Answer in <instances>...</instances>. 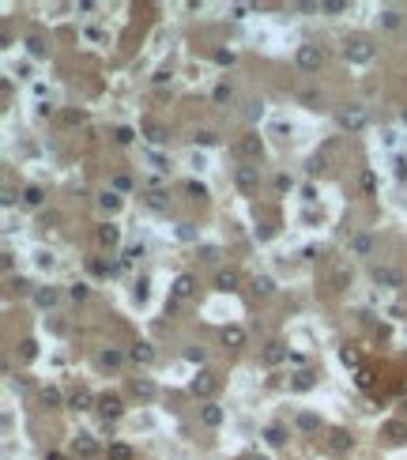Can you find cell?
I'll use <instances>...</instances> for the list:
<instances>
[{
	"label": "cell",
	"mask_w": 407,
	"mask_h": 460,
	"mask_svg": "<svg viewBox=\"0 0 407 460\" xmlns=\"http://www.w3.org/2000/svg\"><path fill=\"white\" fill-rule=\"evenodd\" d=\"M294 61H298V68H302V72H317L324 64V53H321V45H298Z\"/></svg>",
	"instance_id": "1"
},
{
	"label": "cell",
	"mask_w": 407,
	"mask_h": 460,
	"mask_svg": "<svg viewBox=\"0 0 407 460\" xmlns=\"http://www.w3.org/2000/svg\"><path fill=\"white\" fill-rule=\"evenodd\" d=\"M234 181H238L241 193H253V189L260 185V174H257L253 166H238V170H234Z\"/></svg>",
	"instance_id": "2"
},
{
	"label": "cell",
	"mask_w": 407,
	"mask_h": 460,
	"mask_svg": "<svg viewBox=\"0 0 407 460\" xmlns=\"http://www.w3.org/2000/svg\"><path fill=\"white\" fill-rule=\"evenodd\" d=\"M339 124H343V129H362V124H366V110L362 106H351V110H343V113H339Z\"/></svg>",
	"instance_id": "3"
},
{
	"label": "cell",
	"mask_w": 407,
	"mask_h": 460,
	"mask_svg": "<svg viewBox=\"0 0 407 460\" xmlns=\"http://www.w3.org/2000/svg\"><path fill=\"white\" fill-rule=\"evenodd\" d=\"M347 57H351V61H370L373 49L366 42H347Z\"/></svg>",
	"instance_id": "4"
},
{
	"label": "cell",
	"mask_w": 407,
	"mask_h": 460,
	"mask_svg": "<svg viewBox=\"0 0 407 460\" xmlns=\"http://www.w3.org/2000/svg\"><path fill=\"white\" fill-rule=\"evenodd\" d=\"M238 151H241V155H249V159H260V151H264V147H260V136H245V140L238 143Z\"/></svg>",
	"instance_id": "5"
},
{
	"label": "cell",
	"mask_w": 407,
	"mask_h": 460,
	"mask_svg": "<svg viewBox=\"0 0 407 460\" xmlns=\"http://www.w3.org/2000/svg\"><path fill=\"white\" fill-rule=\"evenodd\" d=\"M98 407H102V415H110V419H117V415H121V400H117V396H102V400H98Z\"/></svg>",
	"instance_id": "6"
},
{
	"label": "cell",
	"mask_w": 407,
	"mask_h": 460,
	"mask_svg": "<svg viewBox=\"0 0 407 460\" xmlns=\"http://www.w3.org/2000/svg\"><path fill=\"white\" fill-rule=\"evenodd\" d=\"M351 249H354L358 257H366V253L373 249V238H370V234H354V238H351Z\"/></svg>",
	"instance_id": "7"
},
{
	"label": "cell",
	"mask_w": 407,
	"mask_h": 460,
	"mask_svg": "<svg viewBox=\"0 0 407 460\" xmlns=\"http://www.w3.org/2000/svg\"><path fill=\"white\" fill-rule=\"evenodd\" d=\"M377 283H392V287H400V283H403V275H400V272H392V268H377Z\"/></svg>",
	"instance_id": "8"
},
{
	"label": "cell",
	"mask_w": 407,
	"mask_h": 460,
	"mask_svg": "<svg viewBox=\"0 0 407 460\" xmlns=\"http://www.w3.org/2000/svg\"><path fill=\"white\" fill-rule=\"evenodd\" d=\"M200 415H204V423H208V426H219V423H222V411H219L215 404H204Z\"/></svg>",
	"instance_id": "9"
},
{
	"label": "cell",
	"mask_w": 407,
	"mask_h": 460,
	"mask_svg": "<svg viewBox=\"0 0 407 460\" xmlns=\"http://www.w3.org/2000/svg\"><path fill=\"white\" fill-rule=\"evenodd\" d=\"M173 294H177V298H189V294H192V279H189V275H181V279L173 283Z\"/></svg>",
	"instance_id": "10"
},
{
	"label": "cell",
	"mask_w": 407,
	"mask_h": 460,
	"mask_svg": "<svg viewBox=\"0 0 407 460\" xmlns=\"http://www.w3.org/2000/svg\"><path fill=\"white\" fill-rule=\"evenodd\" d=\"M222 340H226L230 347H241V343H245V332H241V328H226V332H222Z\"/></svg>",
	"instance_id": "11"
},
{
	"label": "cell",
	"mask_w": 407,
	"mask_h": 460,
	"mask_svg": "<svg viewBox=\"0 0 407 460\" xmlns=\"http://www.w3.org/2000/svg\"><path fill=\"white\" fill-rule=\"evenodd\" d=\"M132 359H136V362H151L155 351L147 347V343H136V347H132Z\"/></svg>",
	"instance_id": "12"
},
{
	"label": "cell",
	"mask_w": 407,
	"mask_h": 460,
	"mask_svg": "<svg viewBox=\"0 0 407 460\" xmlns=\"http://www.w3.org/2000/svg\"><path fill=\"white\" fill-rule=\"evenodd\" d=\"M328 445H332V453H343V449L351 445V438H347L343 430H336V434H332V442H328Z\"/></svg>",
	"instance_id": "13"
},
{
	"label": "cell",
	"mask_w": 407,
	"mask_h": 460,
	"mask_svg": "<svg viewBox=\"0 0 407 460\" xmlns=\"http://www.w3.org/2000/svg\"><path fill=\"white\" fill-rule=\"evenodd\" d=\"M117 238H121V234H117V226H102V230H98V242H102V245H113Z\"/></svg>",
	"instance_id": "14"
},
{
	"label": "cell",
	"mask_w": 407,
	"mask_h": 460,
	"mask_svg": "<svg viewBox=\"0 0 407 460\" xmlns=\"http://www.w3.org/2000/svg\"><path fill=\"white\" fill-rule=\"evenodd\" d=\"M238 287V272H222L219 275V291H234Z\"/></svg>",
	"instance_id": "15"
},
{
	"label": "cell",
	"mask_w": 407,
	"mask_h": 460,
	"mask_svg": "<svg viewBox=\"0 0 407 460\" xmlns=\"http://www.w3.org/2000/svg\"><path fill=\"white\" fill-rule=\"evenodd\" d=\"M75 453L91 456V453H94V442H91V438H87V434H80V442H75Z\"/></svg>",
	"instance_id": "16"
},
{
	"label": "cell",
	"mask_w": 407,
	"mask_h": 460,
	"mask_svg": "<svg viewBox=\"0 0 407 460\" xmlns=\"http://www.w3.org/2000/svg\"><path fill=\"white\" fill-rule=\"evenodd\" d=\"M192 392H196V396H200V392H211V377H208V373L192 381Z\"/></svg>",
	"instance_id": "17"
},
{
	"label": "cell",
	"mask_w": 407,
	"mask_h": 460,
	"mask_svg": "<svg viewBox=\"0 0 407 460\" xmlns=\"http://www.w3.org/2000/svg\"><path fill=\"white\" fill-rule=\"evenodd\" d=\"M102 208H106V212H117V208H121V196L106 193V196H102Z\"/></svg>",
	"instance_id": "18"
},
{
	"label": "cell",
	"mask_w": 407,
	"mask_h": 460,
	"mask_svg": "<svg viewBox=\"0 0 407 460\" xmlns=\"http://www.w3.org/2000/svg\"><path fill=\"white\" fill-rule=\"evenodd\" d=\"M298 426H302V430H317L321 423H317V415H298Z\"/></svg>",
	"instance_id": "19"
},
{
	"label": "cell",
	"mask_w": 407,
	"mask_h": 460,
	"mask_svg": "<svg viewBox=\"0 0 407 460\" xmlns=\"http://www.w3.org/2000/svg\"><path fill=\"white\" fill-rule=\"evenodd\" d=\"M57 302V291H38V305H53Z\"/></svg>",
	"instance_id": "20"
},
{
	"label": "cell",
	"mask_w": 407,
	"mask_h": 460,
	"mask_svg": "<svg viewBox=\"0 0 407 460\" xmlns=\"http://www.w3.org/2000/svg\"><path fill=\"white\" fill-rule=\"evenodd\" d=\"M321 12H347L343 0H328V4H321Z\"/></svg>",
	"instance_id": "21"
},
{
	"label": "cell",
	"mask_w": 407,
	"mask_h": 460,
	"mask_svg": "<svg viewBox=\"0 0 407 460\" xmlns=\"http://www.w3.org/2000/svg\"><path fill=\"white\" fill-rule=\"evenodd\" d=\"M257 294H271V279H268V275H260V279H257Z\"/></svg>",
	"instance_id": "22"
},
{
	"label": "cell",
	"mask_w": 407,
	"mask_h": 460,
	"mask_svg": "<svg viewBox=\"0 0 407 460\" xmlns=\"http://www.w3.org/2000/svg\"><path fill=\"white\" fill-rule=\"evenodd\" d=\"M268 442H271V445H283V430L271 426V430H268Z\"/></svg>",
	"instance_id": "23"
},
{
	"label": "cell",
	"mask_w": 407,
	"mask_h": 460,
	"mask_svg": "<svg viewBox=\"0 0 407 460\" xmlns=\"http://www.w3.org/2000/svg\"><path fill=\"white\" fill-rule=\"evenodd\" d=\"M132 389H136V392H140V396H151V392H155V389H151V381H136V385H132Z\"/></svg>",
	"instance_id": "24"
},
{
	"label": "cell",
	"mask_w": 407,
	"mask_h": 460,
	"mask_svg": "<svg viewBox=\"0 0 407 460\" xmlns=\"http://www.w3.org/2000/svg\"><path fill=\"white\" fill-rule=\"evenodd\" d=\"M102 362H106V366H117L121 354H117V351H106V354H102Z\"/></svg>",
	"instance_id": "25"
},
{
	"label": "cell",
	"mask_w": 407,
	"mask_h": 460,
	"mask_svg": "<svg viewBox=\"0 0 407 460\" xmlns=\"http://www.w3.org/2000/svg\"><path fill=\"white\" fill-rule=\"evenodd\" d=\"M264 359H268V362H279V359H283V351H279V343H271V351L264 354Z\"/></svg>",
	"instance_id": "26"
},
{
	"label": "cell",
	"mask_w": 407,
	"mask_h": 460,
	"mask_svg": "<svg viewBox=\"0 0 407 460\" xmlns=\"http://www.w3.org/2000/svg\"><path fill=\"white\" fill-rule=\"evenodd\" d=\"M91 404V396H87V392H80V396H72V407H87Z\"/></svg>",
	"instance_id": "27"
},
{
	"label": "cell",
	"mask_w": 407,
	"mask_h": 460,
	"mask_svg": "<svg viewBox=\"0 0 407 460\" xmlns=\"http://www.w3.org/2000/svg\"><path fill=\"white\" fill-rule=\"evenodd\" d=\"M110 453H113V460H129V449H124V445H113Z\"/></svg>",
	"instance_id": "28"
},
{
	"label": "cell",
	"mask_w": 407,
	"mask_h": 460,
	"mask_svg": "<svg viewBox=\"0 0 407 460\" xmlns=\"http://www.w3.org/2000/svg\"><path fill=\"white\" fill-rule=\"evenodd\" d=\"M381 23H385V27H396V23H400V15H396V12H385Z\"/></svg>",
	"instance_id": "29"
},
{
	"label": "cell",
	"mask_w": 407,
	"mask_h": 460,
	"mask_svg": "<svg viewBox=\"0 0 407 460\" xmlns=\"http://www.w3.org/2000/svg\"><path fill=\"white\" fill-rule=\"evenodd\" d=\"M313 385V373H298V389H309Z\"/></svg>",
	"instance_id": "30"
},
{
	"label": "cell",
	"mask_w": 407,
	"mask_h": 460,
	"mask_svg": "<svg viewBox=\"0 0 407 460\" xmlns=\"http://www.w3.org/2000/svg\"><path fill=\"white\" fill-rule=\"evenodd\" d=\"M27 204H42V193H38V189H27Z\"/></svg>",
	"instance_id": "31"
},
{
	"label": "cell",
	"mask_w": 407,
	"mask_h": 460,
	"mask_svg": "<svg viewBox=\"0 0 407 460\" xmlns=\"http://www.w3.org/2000/svg\"><path fill=\"white\" fill-rule=\"evenodd\" d=\"M72 298H75V302H83V298H87V287H83V283H80V287H72Z\"/></svg>",
	"instance_id": "32"
}]
</instances>
